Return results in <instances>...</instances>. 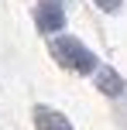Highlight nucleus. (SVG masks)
I'll use <instances>...</instances> for the list:
<instances>
[{
	"label": "nucleus",
	"instance_id": "7ed1b4c3",
	"mask_svg": "<svg viewBox=\"0 0 127 130\" xmlns=\"http://www.w3.org/2000/svg\"><path fill=\"white\" fill-rule=\"evenodd\" d=\"M89 75H93L96 89H100L103 96H120V92H124V79H120V72H114L110 65H96Z\"/></svg>",
	"mask_w": 127,
	"mask_h": 130
},
{
	"label": "nucleus",
	"instance_id": "20e7f679",
	"mask_svg": "<svg viewBox=\"0 0 127 130\" xmlns=\"http://www.w3.org/2000/svg\"><path fill=\"white\" fill-rule=\"evenodd\" d=\"M34 127L38 130H72L65 113L52 110V106H34Z\"/></svg>",
	"mask_w": 127,
	"mask_h": 130
},
{
	"label": "nucleus",
	"instance_id": "39448f33",
	"mask_svg": "<svg viewBox=\"0 0 127 130\" xmlns=\"http://www.w3.org/2000/svg\"><path fill=\"white\" fill-rule=\"evenodd\" d=\"M93 4L100 7V10H107V14H117V10H120V4H124V0H93Z\"/></svg>",
	"mask_w": 127,
	"mask_h": 130
},
{
	"label": "nucleus",
	"instance_id": "f03ea898",
	"mask_svg": "<svg viewBox=\"0 0 127 130\" xmlns=\"http://www.w3.org/2000/svg\"><path fill=\"white\" fill-rule=\"evenodd\" d=\"M34 24H38V31H45V34L62 31V24H65L62 4H59V0H41V4L34 7Z\"/></svg>",
	"mask_w": 127,
	"mask_h": 130
},
{
	"label": "nucleus",
	"instance_id": "f257e3e1",
	"mask_svg": "<svg viewBox=\"0 0 127 130\" xmlns=\"http://www.w3.org/2000/svg\"><path fill=\"white\" fill-rule=\"evenodd\" d=\"M52 55L55 62L62 65V69L69 72H79V75H89V72L96 69V55L89 52L86 45H82L79 38H72V34H62V38H52Z\"/></svg>",
	"mask_w": 127,
	"mask_h": 130
}]
</instances>
